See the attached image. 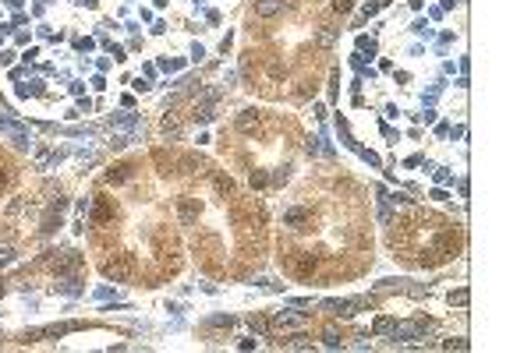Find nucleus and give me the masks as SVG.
Listing matches in <instances>:
<instances>
[{
  "label": "nucleus",
  "mask_w": 531,
  "mask_h": 353,
  "mask_svg": "<svg viewBox=\"0 0 531 353\" xmlns=\"http://www.w3.org/2000/svg\"><path fill=\"white\" fill-rule=\"evenodd\" d=\"M4 187H7V173L0 170V191H4Z\"/></svg>",
  "instance_id": "nucleus-24"
},
{
  "label": "nucleus",
  "mask_w": 531,
  "mask_h": 353,
  "mask_svg": "<svg viewBox=\"0 0 531 353\" xmlns=\"http://www.w3.org/2000/svg\"><path fill=\"white\" fill-rule=\"evenodd\" d=\"M103 272H106L110 279H124V276H128V265H124V262H106Z\"/></svg>",
  "instance_id": "nucleus-10"
},
{
  "label": "nucleus",
  "mask_w": 531,
  "mask_h": 353,
  "mask_svg": "<svg viewBox=\"0 0 531 353\" xmlns=\"http://www.w3.org/2000/svg\"><path fill=\"white\" fill-rule=\"evenodd\" d=\"M322 339H326L329 346H340V332H337V329H326V332H322Z\"/></svg>",
  "instance_id": "nucleus-17"
},
{
  "label": "nucleus",
  "mask_w": 531,
  "mask_h": 353,
  "mask_svg": "<svg viewBox=\"0 0 531 353\" xmlns=\"http://www.w3.org/2000/svg\"><path fill=\"white\" fill-rule=\"evenodd\" d=\"M280 7H284V0H259V4H255V14H259V18H276Z\"/></svg>",
  "instance_id": "nucleus-3"
},
{
  "label": "nucleus",
  "mask_w": 531,
  "mask_h": 353,
  "mask_svg": "<svg viewBox=\"0 0 531 353\" xmlns=\"http://www.w3.org/2000/svg\"><path fill=\"white\" fill-rule=\"evenodd\" d=\"M276 325H280V329H298V325H301V318H298V314H280V318H276Z\"/></svg>",
  "instance_id": "nucleus-13"
},
{
  "label": "nucleus",
  "mask_w": 531,
  "mask_h": 353,
  "mask_svg": "<svg viewBox=\"0 0 531 353\" xmlns=\"http://www.w3.org/2000/svg\"><path fill=\"white\" fill-rule=\"evenodd\" d=\"M315 269H319V262H315L312 254H301V258H298V265H294V272H298L301 279H308V276H312Z\"/></svg>",
  "instance_id": "nucleus-5"
},
{
  "label": "nucleus",
  "mask_w": 531,
  "mask_h": 353,
  "mask_svg": "<svg viewBox=\"0 0 531 353\" xmlns=\"http://www.w3.org/2000/svg\"><path fill=\"white\" fill-rule=\"evenodd\" d=\"M128 170H131L128 163H117V166H110V170H106V177H103V180H106V184H121V180H128Z\"/></svg>",
  "instance_id": "nucleus-4"
},
{
  "label": "nucleus",
  "mask_w": 531,
  "mask_h": 353,
  "mask_svg": "<svg viewBox=\"0 0 531 353\" xmlns=\"http://www.w3.org/2000/svg\"><path fill=\"white\" fill-rule=\"evenodd\" d=\"M284 346H291V350H308V336H291Z\"/></svg>",
  "instance_id": "nucleus-14"
},
{
  "label": "nucleus",
  "mask_w": 531,
  "mask_h": 353,
  "mask_svg": "<svg viewBox=\"0 0 531 353\" xmlns=\"http://www.w3.org/2000/svg\"><path fill=\"white\" fill-rule=\"evenodd\" d=\"M0 131H4V135H11V138H14V145H29V135H25L21 127L7 124V120H0Z\"/></svg>",
  "instance_id": "nucleus-7"
},
{
  "label": "nucleus",
  "mask_w": 531,
  "mask_h": 353,
  "mask_svg": "<svg viewBox=\"0 0 531 353\" xmlns=\"http://www.w3.org/2000/svg\"><path fill=\"white\" fill-rule=\"evenodd\" d=\"M450 304H467V290H457V293H450Z\"/></svg>",
  "instance_id": "nucleus-22"
},
{
  "label": "nucleus",
  "mask_w": 531,
  "mask_h": 353,
  "mask_svg": "<svg viewBox=\"0 0 531 353\" xmlns=\"http://www.w3.org/2000/svg\"><path fill=\"white\" fill-rule=\"evenodd\" d=\"M53 265H57V272H71V269H78V265H81V258H78L75 251H64V258H57Z\"/></svg>",
  "instance_id": "nucleus-6"
},
{
  "label": "nucleus",
  "mask_w": 531,
  "mask_h": 353,
  "mask_svg": "<svg viewBox=\"0 0 531 353\" xmlns=\"http://www.w3.org/2000/svg\"><path fill=\"white\" fill-rule=\"evenodd\" d=\"M266 184H269V177H266L262 170H259V173H251V187H266Z\"/></svg>",
  "instance_id": "nucleus-19"
},
{
  "label": "nucleus",
  "mask_w": 531,
  "mask_h": 353,
  "mask_svg": "<svg viewBox=\"0 0 531 353\" xmlns=\"http://www.w3.org/2000/svg\"><path fill=\"white\" fill-rule=\"evenodd\" d=\"M209 325H213V329H230L234 318H209Z\"/></svg>",
  "instance_id": "nucleus-21"
},
{
  "label": "nucleus",
  "mask_w": 531,
  "mask_h": 353,
  "mask_svg": "<svg viewBox=\"0 0 531 353\" xmlns=\"http://www.w3.org/2000/svg\"><path fill=\"white\" fill-rule=\"evenodd\" d=\"M237 127H241V131H251V127H259V113H255V110H244V113L237 117Z\"/></svg>",
  "instance_id": "nucleus-9"
},
{
  "label": "nucleus",
  "mask_w": 531,
  "mask_h": 353,
  "mask_svg": "<svg viewBox=\"0 0 531 353\" xmlns=\"http://www.w3.org/2000/svg\"><path fill=\"white\" fill-rule=\"evenodd\" d=\"M57 222H61V219H57V215L50 212V215L43 219V233H53V230H57Z\"/></svg>",
  "instance_id": "nucleus-16"
},
{
  "label": "nucleus",
  "mask_w": 531,
  "mask_h": 353,
  "mask_svg": "<svg viewBox=\"0 0 531 353\" xmlns=\"http://www.w3.org/2000/svg\"><path fill=\"white\" fill-rule=\"evenodd\" d=\"M443 346H446V350H467V343H464V339H450V343H443Z\"/></svg>",
  "instance_id": "nucleus-23"
},
{
  "label": "nucleus",
  "mask_w": 531,
  "mask_h": 353,
  "mask_svg": "<svg viewBox=\"0 0 531 353\" xmlns=\"http://www.w3.org/2000/svg\"><path fill=\"white\" fill-rule=\"evenodd\" d=\"M351 7H354V0H333V11H337V14H347Z\"/></svg>",
  "instance_id": "nucleus-18"
},
{
  "label": "nucleus",
  "mask_w": 531,
  "mask_h": 353,
  "mask_svg": "<svg viewBox=\"0 0 531 353\" xmlns=\"http://www.w3.org/2000/svg\"><path fill=\"white\" fill-rule=\"evenodd\" d=\"M213 184H216V191H220V195H234V180L223 177V173H216V180H213Z\"/></svg>",
  "instance_id": "nucleus-12"
},
{
  "label": "nucleus",
  "mask_w": 531,
  "mask_h": 353,
  "mask_svg": "<svg viewBox=\"0 0 531 353\" xmlns=\"http://www.w3.org/2000/svg\"><path fill=\"white\" fill-rule=\"evenodd\" d=\"M393 325H397V322H393V318H379V322H376V332H393Z\"/></svg>",
  "instance_id": "nucleus-15"
},
{
  "label": "nucleus",
  "mask_w": 531,
  "mask_h": 353,
  "mask_svg": "<svg viewBox=\"0 0 531 353\" xmlns=\"http://www.w3.org/2000/svg\"><path fill=\"white\" fill-rule=\"evenodd\" d=\"M361 304H365V300H329V304H326V311H329V314H344V318H347V314H354V307H361Z\"/></svg>",
  "instance_id": "nucleus-1"
},
{
  "label": "nucleus",
  "mask_w": 531,
  "mask_h": 353,
  "mask_svg": "<svg viewBox=\"0 0 531 353\" xmlns=\"http://www.w3.org/2000/svg\"><path fill=\"white\" fill-rule=\"evenodd\" d=\"M177 212H181V222H191V219L202 212V205H199V198H181Z\"/></svg>",
  "instance_id": "nucleus-2"
},
{
  "label": "nucleus",
  "mask_w": 531,
  "mask_h": 353,
  "mask_svg": "<svg viewBox=\"0 0 531 353\" xmlns=\"http://www.w3.org/2000/svg\"><path fill=\"white\" fill-rule=\"evenodd\" d=\"M304 219H308V212L304 209H291L287 215H284V226H301Z\"/></svg>",
  "instance_id": "nucleus-11"
},
{
  "label": "nucleus",
  "mask_w": 531,
  "mask_h": 353,
  "mask_svg": "<svg viewBox=\"0 0 531 353\" xmlns=\"http://www.w3.org/2000/svg\"><path fill=\"white\" fill-rule=\"evenodd\" d=\"M110 215H114L110 202H106V198H99V202H96V212H92V222H106Z\"/></svg>",
  "instance_id": "nucleus-8"
},
{
  "label": "nucleus",
  "mask_w": 531,
  "mask_h": 353,
  "mask_svg": "<svg viewBox=\"0 0 531 353\" xmlns=\"http://www.w3.org/2000/svg\"><path fill=\"white\" fill-rule=\"evenodd\" d=\"M251 329H255V332H266V329H269V322H266V318H259V314H251Z\"/></svg>",
  "instance_id": "nucleus-20"
}]
</instances>
